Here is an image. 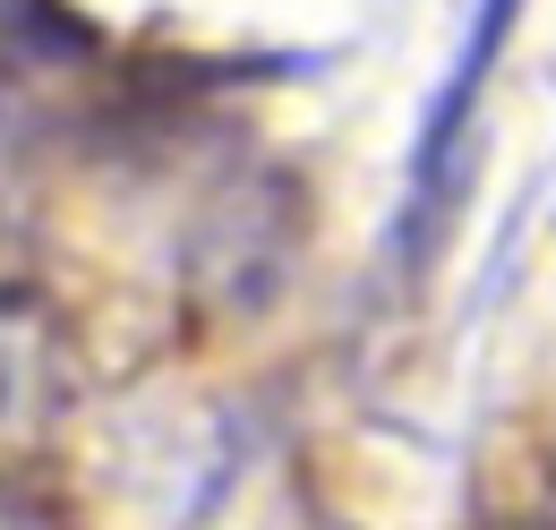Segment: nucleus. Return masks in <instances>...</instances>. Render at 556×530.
I'll return each instance as SVG.
<instances>
[{
  "label": "nucleus",
  "mask_w": 556,
  "mask_h": 530,
  "mask_svg": "<svg viewBox=\"0 0 556 530\" xmlns=\"http://www.w3.org/2000/svg\"><path fill=\"white\" fill-rule=\"evenodd\" d=\"M505 17H514V0H480V26H471V52L454 68V86L437 94V112H428V137H419V223L437 214V180H445V154H454V137H463V112H471V94H480L488 77V52L505 43Z\"/></svg>",
  "instance_id": "1"
}]
</instances>
